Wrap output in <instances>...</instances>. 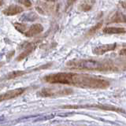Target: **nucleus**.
I'll return each mask as SVG.
<instances>
[{"mask_svg":"<svg viewBox=\"0 0 126 126\" xmlns=\"http://www.w3.org/2000/svg\"><path fill=\"white\" fill-rule=\"evenodd\" d=\"M43 80L52 84L71 85L89 89H105L110 86V82L106 79L77 73H50L43 77Z\"/></svg>","mask_w":126,"mask_h":126,"instance_id":"obj_1","label":"nucleus"},{"mask_svg":"<svg viewBox=\"0 0 126 126\" xmlns=\"http://www.w3.org/2000/svg\"><path fill=\"white\" fill-rule=\"evenodd\" d=\"M66 65L71 69L92 70V71H112L114 66L108 62L93 59H73L67 62Z\"/></svg>","mask_w":126,"mask_h":126,"instance_id":"obj_2","label":"nucleus"},{"mask_svg":"<svg viewBox=\"0 0 126 126\" xmlns=\"http://www.w3.org/2000/svg\"><path fill=\"white\" fill-rule=\"evenodd\" d=\"M64 109H98L107 111H116V112H124V110L116 107L113 106L101 105V104H86V105H65L62 106Z\"/></svg>","mask_w":126,"mask_h":126,"instance_id":"obj_3","label":"nucleus"},{"mask_svg":"<svg viewBox=\"0 0 126 126\" xmlns=\"http://www.w3.org/2000/svg\"><path fill=\"white\" fill-rule=\"evenodd\" d=\"M73 92L72 89L63 88H43L38 92V94L42 97H51V96H63L69 95Z\"/></svg>","mask_w":126,"mask_h":126,"instance_id":"obj_4","label":"nucleus"},{"mask_svg":"<svg viewBox=\"0 0 126 126\" xmlns=\"http://www.w3.org/2000/svg\"><path fill=\"white\" fill-rule=\"evenodd\" d=\"M25 88H16L14 90H11L7 92L1 94H0V102L5 100H9V99H12V98H17L25 92Z\"/></svg>","mask_w":126,"mask_h":126,"instance_id":"obj_5","label":"nucleus"},{"mask_svg":"<svg viewBox=\"0 0 126 126\" xmlns=\"http://www.w3.org/2000/svg\"><path fill=\"white\" fill-rule=\"evenodd\" d=\"M117 48V44L116 43H110V44H103L95 47L93 48L92 52L94 54L96 55H102L110 51H113Z\"/></svg>","mask_w":126,"mask_h":126,"instance_id":"obj_6","label":"nucleus"},{"mask_svg":"<svg viewBox=\"0 0 126 126\" xmlns=\"http://www.w3.org/2000/svg\"><path fill=\"white\" fill-rule=\"evenodd\" d=\"M43 31V27L42 25H40V24H34V25L30 26L29 29L26 30L24 34L27 37H33L40 34Z\"/></svg>","mask_w":126,"mask_h":126,"instance_id":"obj_7","label":"nucleus"},{"mask_svg":"<svg viewBox=\"0 0 126 126\" xmlns=\"http://www.w3.org/2000/svg\"><path fill=\"white\" fill-rule=\"evenodd\" d=\"M24 11L23 7L18 5H10L6 7L5 10L2 11V13L6 16H14L18 14H21Z\"/></svg>","mask_w":126,"mask_h":126,"instance_id":"obj_8","label":"nucleus"},{"mask_svg":"<svg viewBox=\"0 0 126 126\" xmlns=\"http://www.w3.org/2000/svg\"><path fill=\"white\" fill-rule=\"evenodd\" d=\"M35 9L39 12V14H50L53 11L54 6H50L49 4L43 2H39L37 3L36 6H35Z\"/></svg>","mask_w":126,"mask_h":126,"instance_id":"obj_9","label":"nucleus"},{"mask_svg":"<svg viewBox=\"0 0 126 126\" xmlns=\"http://www.w3.org/2000/svg\"><path fill=\"white\" fill-rule=\"evenodd\" d=\"M102 32L105 34L110 35H117V34H124L126 32V29L121 27H106L103 29Z\"/></svg>","mask_w":126,"mask_h":126,"instance_id":"obj_10","label":"nucleus"},{"mask_svg":"<svg viewBox=\"0 0 126 126\" xmlns=\"http://www.w3.org/2000/svg\"><path fill=\"white\" fill-rule=\"evenodd\" d=\"M36 46H37V43H31V44H29L27 47L26 50H25L22 53H21L19 54V56L17 58V61H18V62L22 61L23 59L27 58L34 50V49L35 48V47Z\"/></svg>","mask_w":126,"mask_h":126,"instance_id":"obj_11","label":"nucleus"},{"mask_svg":"<svg viewBox=\"0 0 126 126\" xmlns=\"http://www.w3.org/2000/svg\"><path fill=\"white\" fill-rule=\"evenodd\" d=\"M109 23H126V15L121 12H116L110 17Z\"/></svg>","mask_w":126,"mask_h":126,"instance_id":"obj_12","label":"nucleus"},{"mask_svg":"<svg viewBox=\"0 0 126 126\" xmlns=\"http://www.w3.org/2000/svg\"><path fill=\"white\" fill-rule=\"evenodd\" d=\"M94 3V0H85L79 5V10L81 11H88L92 8Z\"/></svg>","mask_w":126,"mask_h":126,"instance_id":"obj_13","label":"nucleus"},{"mask_svg":"<svg viewBox=\"0 0 126 126\" xmlns=\"http://www.w3.org/2000/svg\"><path fill=\"white\" fill-rule=\"evenodd\" d=\"M26 73L25 71H22V70H15L13 72L10 73L7 75L6 79V80H12V79H15L20 77H22L23 75H25Z\"/></svg>","mask_w":126,"mask_h":126,"instance_id":"obj_14","label":"nucleus"},{"mask_svg":"<svg viewBox=\"0 0 126 126\" xmlns=\"http://www.w3.org/2000/svg\"><path fill=\"white\" fill-rule=\"evenodd\" d=\"M14 28L17 29L19 32H21V33H25L26 29H27V26L25 25V24H22V23H14Z\"/></svg>","mask_w":126,"mask_h":126,"instance_id":"obj_15","label":"nucleus"},{"mask_svg":"<svg viewBox=\"0 0 126 126\" xmlns=\"http://www.w3.org/2000/svg\"><path fill=\"white\" fill-rule=\"evenodd\" d=\"M25 17L26 21H35V20L37 18V16L34 13H29V14L25 15Z\"/></svg>","mask_w":126,"mask_h":126,"instance_id":"obj_16","label":"nucleus"},{"mask_svg":"<svg viewBox=\"0 0 126 126\" xmlns=\"http://www.w3.org/2000/svg\"><path fill=\"white\" fill-rule=\"evenodd\" d=\"M102 25V22H99V23H98L96 25H94L92 29H91L90 31H89V33L90 34H92V33H94V32H95L98 30V29H99L100 28H101V26Z\"/></svg>","mask_w":126,"mask_h":126,"instance_id":"obj_17","label":"nucleus"},{"mask_svg":"<svg viewBox=\"0 0 126 126\" xmlns=\"http://www.w3.org/2000/svg\"><path fill=\"white\" fill-rule=\"evenodd\" d=\"M18 2L21 4H22V5H24L25 6H26V7L32 6V2L30 1V0H19Z\"/></svg>","mask_w":126,"mask_h":126,"instance_id":"obj_18","label":"nucleus"},{"mask_svg":"<svg viewBox=\"0 0 126 126\" xmlns=\"http://www.w3.org/2000/svg\"><path fill=\"white\" fill-rule=\"evenodd\" d=\"M119 54L120 55H126V47H124V48H122L119 51Z\"/></svg>","mask_w":126,"mask_h":126,"instance_id":"obj_19","label":"nucleus"},{"mask_svg":"<svg viewBox=\"0 0 126 126\" xmlns=\"http://www.w3.org/2000/svg\"><path fill=\"white\" fill-rule=\"evenodd\" d=\"M76 1H77V0H68L67 3H68V5H72V4L74 3Z\"/></svg>","mask_w":126,"mask_h":126,"instance_id":"obj_20","label":"nucleus"},{"mask_svg":"<svg viewBox=\"0 0 126 126\" xmlns=\"http://www.w3.org/2000/svg\"><path fill=\"white\" fill-rule=\"evenodd\" d=\"M2 0H0V6H2Z\"/></svg>","mask_w":126,"mask_h":126,"instance_id":"obj_21","label":"nucleus"}]
</instances>
